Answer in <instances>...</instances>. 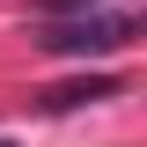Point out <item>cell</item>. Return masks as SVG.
<instances>
[{
	"instance_id": "obj_1",
	"label": "cell",
	"mask_w": 147,
	"mask_h": 147,
	"mask_svg": "<svg viewBox=\"0 0 147 147\" xmlns=\"http://www.w3.org/2000/svg\"><path fill=\"white\" fill-rule=\"evenodd\" d=\"M37 44L59 52V59H103L118 44H132V15H103V7L96 15H66V22H44Z\"/></svg>"
},
{
	"instance_id": "obj_2",
	"label": "cell",
	"mask_w": 147,
	"mask_h": 147,
	"mask_svg": "<svg viewBox=\"0 0 147 147\" xmlns=\"http://www.w3.org/2000/svg\"><path fill=\"white\" fill-rule=\"evenodd\" d=\"M103 96H118V81H110V74H88V81L44 88V110H81V103H103Z\"/></svg>"
},
{
	"instance_id": "obj_3",
	"label": "cell",
	"mask_w": 147,
	"mask_h": 147,
	"mask_svg": "<svg viewBox=\"0 0 147 147\" xmlns=\"http://www.w3.org/2000/svg\"><path fill=\"white\" fill-rule=\"evenodd\" d=\"M37 7H44V15L59 22V15H96V7H103V0H37Z\"/></svg>"
},
{
	"instance_id": "obj_4",
	"label": "cell",
	"mask_w": 147,
	"mask_h": 147,
	"mask_svg": "<svg viewBox=\"0 0 147 147\" xmlns=\"http://www.w3.org/2000/svg\"><path fill=\"white\" fill-rule=\"evenodd\" d=\"M0 147H15V140H0Z\"/></svg>"
}]
</instances>
